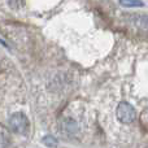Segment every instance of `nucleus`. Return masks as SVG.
<instances>
[{
    "label": "nucleus",
    "instance_id": "obj_1",
    "mask_svg": "<svg viewBox=\"0 0 148 148\" xmlns=\"http://www.w3.org/2000/svg\"><path fill=\"white\" fill-rule=\"evenodd\" d=\"M117 117L122 123H131L136 117V112L129 103L122 101L117 107Z\"/></svg>",
    "mask_w": 148,
    "mask_h": 148
},
{
    "label": "nucleus",
    "instance_id": "obj_2",
    "mask_svg": "<svg viewBox=\"0 0 148 148\" xmlns=\"http://www.w3.org/2000/svg\"><path fill=\"white\" fill-rule=\"evenodd\" d=\"M9 125L14 133L23 134L29 127V121L25 114L22 113H14L9 120Z\"/></svg>",
    "mask_w": 148,
    "mask_h": 148
},
{
    "label": "nucleus",
    "instance_id": "obj_3",
    "mask_svg": "<svg viewBox=\"0 0 148 148\" xmlns=\"http://www.w3.org/2000/svg\"><path fill=\"white\" fill-rule=\"evenodd\" d=\"M62 131L69 134V135H73L78 131V125L72 118H66V120L62 121Z\"/></svg>",
    "mask_w": 148,
    "mask_h": 148
},
{
    "label": "nucleus",
    "instance_id": "obj_4",
    "mask_svg": "<svg viewBox=\"0 0 148 148\" xmlns=\"http://www.w3.org/2000/svg\"><path fill=\"white\" fill-rule=\"evenodd\" d=\"M120 3L125 7H142L143 5L140 0H120Z\"/></svg>",
    "mask_w": 148,
    "mask_h": 148
},
{
    "label": "nucleus",
    "instance_id": "obj_5",
    "mask_svg": "<svg viewBox=\"0 0 148 148\" xmlns=\"http://www.w3.org/2000/svg\"><path fill=\"white\" fill-rule=\"evenodd\" d=\"M44 144H47V146H52V147H55L57 144V142L55 140L52 136H46L44 138Z\"/></svg>",
    "mask_w": 148,
    "mask_h": 148
}]
</instances>
